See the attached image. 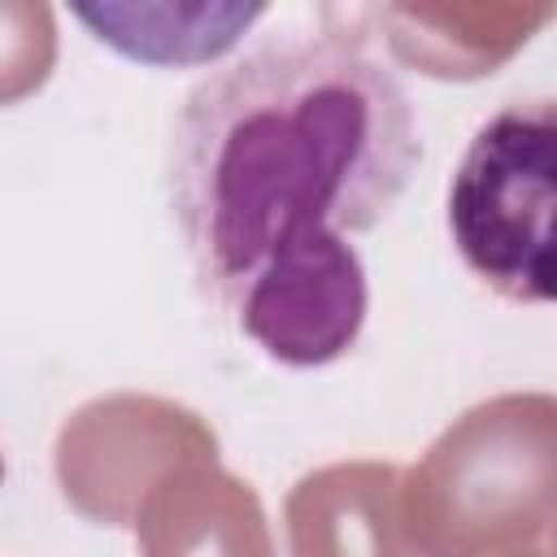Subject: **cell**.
<instances>
[{
    "instance_id": "obj_3",
    "label": "cell",
    "mask_w": 557,
    "mask_h": 557,
    "mask_svg": "<svg viewBox=\"0 0 557 557\" xmlns=\"http://www.w3.org/2000/svg\"><path fill=\"white\" fill-rule=\"evenodd\" d=\"M74 17L113 52L178 70L231 52L265 4H74Z\"/></svg>"
},
{
    "instance_id": "obj_2",
    "label": "cell",
    "mask_w": 557,
    "mask_h": 557,
    "mask_svg": "<svg viewBox=\"0 0 557 557\" xmlns=\"http://www.w3.org/2000/svg\"><path fill=\"white\" fill-rule=\"evenodd\" d=\"M553 100H513L474 131L448 187V231L461 261L518 305L553 300Z\"/></svg>"
},
{
    "instance_id": "obj_1",
    "label": "cell",
    "mask_w": 557,
    "mask_h": 557,
    "mask_svg": "<svg viewBox=\"0 0 557 557\" xmlns=\"http://www.w3.org/2000/svg\"><path fill=\"white\" fill-rule=\"evenodd\" d=\"M422 165L405 83L348 39H278L205 74L170 131L165 200L200 292L274 361L344 357L370 309L348 235Z\"/></svg>"
}]
</instances>
